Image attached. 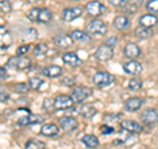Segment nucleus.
Returning <instances> with one entry per match:
<instances>
[{
	"mask_svg": "<svg viewBox=\"0 0 158 149\" xmlns=\"http://www.w3.org/2000/svg\"><path fill=\"white\" fill-rule=\"evenodd\" d=\"M54 44L58 46V48H62V49H66L69 46L74 45V41L70 34H65V33H61L58 36L54 37Z\"/></svg>",
	"mask_w": 158,
	"mask_h": 149,
	"instance_id": "nucleus-17",
	"label": "nucleus"
},
{
	"mask_svg": "<svg viewBox=\"0 0 158 149\" xmlns=\"http://www.w3.org/2000/svg\"><path fill=\"white\" fill-rule=\"evenodd\" d=\"M13 91L17 94H27L29 91V86L27 83H16L13 84Z\"/></svg>",
	"mask_w": 158,
	"mask_h": 149,
	"instance_id": "nucleus-33",
	"label": "nucleus"
},
{
	"mask_svg": "<svg viewBox=\"0 0 158 149\" xmlns=\"http://www.w3.org/2000/svg\"><path fill=\"white\" fill-rule=\"evenodd\" d=\"M42 107L45 111H52V108L54 107V99H50V98H46L44 99V103H42Z\"/></svg>",
	"mask_w": 158,
	"mask_h": 149,
	"instance_id": "nucleus-36",
	"label": "nucleus"
},
{
	"mask_svg": "<svg viewBox=\"0 0 158 149\" xmlns=\"http://www.w3.org/2000/svg\"><path fill=\"white\" fill-rule=\"evenodd\" d=\"M73 106H74V100L69 95H57L54 98V108L58 111L70 110V108H73Z\"/></svg>",
	"mask_w": 158,
	"mask_h": 149,
	"instance_id": "nucleus-7",
	"label": "nucleus"
},
{
	"mask_svg": "<svg viewBox=\"0 0 158 149\" xmlns=\"http://www.w3.org/2000/svg\"><path fill=\"white\" fill-rule=\"evenodd\" d=\"M111 6L116 7V8H124L127 7V4L129 3V0H108Z\"/></svg>",
	"mask_w": 158,
	"mask_h": 149,
	"instance_id": "nucleus-35",
	"label": "nucleus"
},
{
	"mask_svg": "<svg viewBox=\"0 0 158 149\" xmlns=\"http://www.w3.org/2000/svg\"><path fill=\"white\" fill-rule=\"evenodd\" d=\"M116 42H117V38H116V37H111V38H108L107 41H106V45L113 48V46L116 45Z\"/></svg>",
	"mask_w": 158,
	"mask_h": 149,
	"instance_id": "nucleus-42",
	"label": "nucleus"
},
{
	"mask_svg": "<svg viewBox=\"0 0 158 149\" xmlns=\"http://www.w3.org/2000/svg\"><path fill=\"white\" fill-rule=\"evenodd\" d=\"M74 82H75V79L74 78H63L61 81L62 84H67V86H70V84H73Z\"/></svg>",
	"mask_w": 158,
	"mask_h": 149,
	"instance_id": "nucleus-43",
	"label": "nucleus"
},
{
	"mask_svg": "<svg viewBox=\"0 0 158 149\" xmlns=\"http://www.w3.org/2000/svg\"><path fill=\"white\" fill-rule=\"evenodd\" d=\"M86 12L88 13V16L92 17H98L100 15L107 12V7L103 3H100L99 0H92V2H88L85 6Z\"/></svg>",
	"mask_w": 158,
	"mask_h": 149,
	"instance_id": "nucleus-5",
	"label": "nucleus"
},
{
	"mask_svg": "<svg viewBox=\"0 0 158 149\" xmlns=\"http://www.w3.org/2000/svg\"><path fill=\"white\" fill-rule=\"evenodd\" d=\"M140 117L141 121L146 124V126H153V124L158 123V111L156 108H148V110L142 111Z\"/></svg>",
	"mask_w": 158,
	"mask_h": 149,
	"instance_id": "nucleus-12",
	"label": "nucleus"
},
{
	"mask_svg": "<svg viewBox=\"0 0 158 149\" xmlns=\"http://www.w3.org/2000/svg\"><path fill=\"white\" fill-rule=\"evenodd\" d=\"M71 2H79V0H71Z\"/></svg>",
	"mask_w": 158,
	"mask_h": 149,
	"instance_id": "nucleus-45",
	"label": "nucleus"
},
{
	"mask_svg": "<svg viewBox=\"0 0 158 149\" xmlns=\"http://www.w3.org/2000/svg\"><path fill=\"white\" fill-rule=\"evenodd\" d=\"M92 81L98 87L103 88V87L111 86V84L115 82V77H113L112 74H110L108 71H98L95 75H94Z\"/></svg>",
	"mask_w": 158,
	"mask_h": 149,
	"instance_id": "nucleus-6",
	"label": "nucleus"
},
{
	"mask_svg": "<svg viewBox=\"0 0 158 149\" xmlns=\"http://www.w3.org/2000/svg\"><path fill=\"white\" fill-rule=\"evenodd\" d=\"M113 27H115L117 31H127L128 28L131 27V20L125 15H118L113 19Z\"/></svg>",
	"mask_w": 158,
	"mask_h": 149,
	"instance_id": "nucleus-18",
	"label": "nucleus"
},
{
	"mask_svg": "<svg viewBox=\"0 0 158 149\" xmlns=\"http://www.w3.org/2000/svg\"><path fill=\"white\" fill-rule=\"evenodd\" d=\"M81 140L87 148H90V149H94V148L99 147V138L95 135H88L87 133V135H83V137L81 138Z\"/></svg>",
	"mask_w": 158,
	"mask_h": 149,
	"instance_id": "nucleus-26",
	"label": "nucleus"
},
{
	"mask_svg": "<svg viewBox=\"0 0 158 149\" xmlns=\"http://www.w3.org/2000/svg\"><path fill=\"white\" fill-rule=\"evenodd\" d=\"M41 135L46 137H56L59 135V128L54 123H46L41 127Z\"/></svg>",
	"mask_w": 158,
	"mask_h": 149,
	"instance_id": "nucleus-19",
	"label": "nucleus"
},
{
	"mask_svg": "<svg viewBox=\"0 0 158 149\" xmlns=\"http://www.w3.org/2000/svg\"><path fill=\"white\" fill-rule=\"evenodd\" d=\"M62 67L58 65H49L42 69V75H45L46 78H59L62 75Z\"/></svg>",
	"mask_w": 158,
	"mask_h": 149,
	"instance_id": "nucleus-20",
	"label": "nucleus"
},
{
	"mask_svg": "<svg viewBox=\"0 0 158 149\" xmlns=\"http://www.w3.org/2000/svg\"><path fill=\"white\" fill-rule=\"evenodd\" d=\"M62 61L66 63V65L71 66V67H77L82 63V59L77 56V53L74 52H67L62 56Z\"/></svg>",
	"mask_w": 158,
	"mask_h": 149,
	"instance_id": "nucleus-22",
	"label": "nucleus"
},
{
	"mask_svg": "<svg viewBox=\"0 0 158 149\" xmlns=\"http://www.w3.org/2000/svg\"><path fill=\"white\" fill-rule=\"evenodd\" d=\"M144 2H145V0H135V2H132V3L135 4L136 7H138V8H140V7L142 6V4H144Z\"/></svg>",
	"mask_w": 158,
	"mask_h": 149,
	"instance_id": "nucleus-44",
	"label": "nucleus"
},
{
	"mask_svg": "<svg viewBox=\"0 0 158 149\" xmlns=\"http://www.w3.org/2000/svg\"><path fill=\"white\" fill-rule=\"evenodd\" d=\"M123 70L127 74H131V75H138V74L142 73L144 67H142L141 63L136 61V59H129V61L123 65Z\"/></svg>",
	"mask_w": 158,
	"mask_h": 149,
	"instance_id": "nucleus-11",
	"label": "nucleus"
},
{
	"mask_svg": "<svg viewBox=\"0 0 158 149\" xmlns=\"http://www.w3.org/2000/svg\"><path fill=\"white\" fill-rule=\"evenodd\" d=\"M87 33L94 34V36H104V34L108 32V25L103 21V20H99V19H94L91 20L90 23L87 24Z\"/></svg>",
	"mask_w": 158,
	"mask_h": 149,
	"instance_id": "nucleus-3",
	"label": "nucleus"
},
{
	"mask_svg": "<svg viewBox=\"0 0 158 149\" xmlns=\"http://www.w3.org/2000/svg\"><path fill=\"white\" fill-rule=\"evenodd\" d=\"M9 75H8V71L6 67L0 66V81H3V79H7Z\"/></svg>",
	"mask_w": 158,
	"mask_h": 149,
	"instance_id": "nucleus-41",
	"label": "nucleus"
},
{
	"mask_svg": "<svg viewBox=\"0 0 158 149\" xmlns=\"http://www.w3.org/2000/svg\"><path fill=\"white\" fill-rule=\"evenodd\" d=\"M78 113L83 117H87V119H91L92 116L96 115V108L91 106V104H85V106L79 107L78 108Z\"/></svg>",
	"mask_w": 158,
	"mask_h": 149,
	"instance_id": "nucleus-25",
	"label": "nucleus"
},
{
	"mask_svg": "<svg viewBox=\"0 0 158 149\" xmlns=\"http://www.w3.org/2000/svg\"><path fill=\"white\" fill-rule=\"evenodd\" d=\"M12 11V4L9 0H0V12L2 13H9Z\"/></svg>",
	"mask_w": 158,
	"mask_h": 149,
	"instance_id": "nucleus-34",
	"label": "nucleus"
},
{
	"mask_svg": "<svg viewBox=\"0 0 158 149\" xmlns=\"http://www.w3.org/2000/svg\"><path fill=\"white\" fill-rule=\"evenodd\" d=\"M83 13V9L81 7H71V8H66L63 9L62 12V19L65 20V21H73V20H75L78 17H81Z\"/></svg>",
	"mask_w": 158,
	"mask_h": 149,
	"instance_id": "nucleus-13",
	"label": "nucleus"
},
{
	"mask_svg": "<svg viewBox=\"0 0 158 149\" xmlns=\"http://www.w3.org/2000/svg\"><path fill=\"white\" fill-rule=\"evenodd\" d=\"M27 16L32 21H37L41 24H49L53 20V13L48 8H32Z\"/></svg>",
	"mask_w": 158,
	"mask_h": 149,
	"instance_id": "nucleus-1",
	"label": "nucleus"
},
{
	"mask_svg": "<svg viewBox=\"0 0 158 149\" xmlns=\"http://www.w3.org/2000/svg\"><path fill=\"white\" fill-rule=\"evenodd\" d=\"M25 149H46V145L44 141L36 140V138H31L25 144Z\"/></svg>",
	"mask_w": 158,
	"mask_h": 149,
	"instance_id": "nucleus-29",
	"label": "nucleus"
},
{
	"mask_svg": "<svg viewBox=\"0 0 158 149\" xmlns=\"http://www.w3.org/2000/svg\"><path fill=\"white\" fill-rule=\"evenodd\" d=\"M8 99H9V94L6 92V88L0 84V102L6 103V102H8Z\"/></svg>",
	"mask_w": 158,
	"mask_h": 149,
	"instance_id": "nucleus-38",
	"label": "nucleus"
},
{
	"mask_svg": "<svg viewBox=\"0 0 158 149\" xmlns=\"http://www.w3.org/2000/svg\"><path fill=\"white\" fill-rule=\"evenodd\" d=\"M92 95V88L87 87V86H78L73 90L71 92V98L74 103H83L85 100H87L88 98Z\"/></svg>",
	"mask_w": 158,
	"mask_h": 149,
	"instance_id": "nucleus-4",
	"label": "nucleus"
},
{
	"mask_svg": "<svg viewBox=\"0 0 158 149\" xmlns=\"http://www.w3.org/2000/svg\"><path fill=\"white\" fill-rule=\"evenodd\" d=\"M100 133L102 135H111V133H115V128L112 126H102L100 127Z\"/></svg>",
	"mask_w": 158,
	"mask_h": 149,
	"instance_id": "nucleus-37",
	"label": "nucleus"
},
{
	"mask_svg": "<svg viewBox=\"0 0 158 149\" xmlns=\"http://www.w3.org/2000/svg\"><path fill=\"white\" fill-rule=\"evenodd\" d=\"M70 36L73 38L74 42H79V44H86L91 41V36L85 31H79V29H75L70 33Z\"/></svg>",
	"mask_w": 158,
	"mask_h": 149,
	"instance_id": "nucleus-23",
	"label": "nucleus"
},
{
	"mask_svg": "<svg viewBox=\"0 0 158 149\" xmlns=\"http://www.w3.org/2000/svg\"><path fill=\"white\" fill-rule=\"evenodd\" d=\"M146 9L152 15H158V0H148L146 2Z\"/></svg>",
	"mask_w": 158,
	"mask_h": 149,
	"instance_id": "nucleus-32",
	"label": "nucleus"
},
{
	"mask_svg": "<svg viewBox=\"0 0 158 149\" xmlns=\"http://www.w3.org/2000/svg\"><path fill=\"white\" fill-rule=\"evenodd\" d=\"M95 57H96V59H99L100 62H107V61H110V59H112V57H113V48L106 45V44H103V45H100V46L96 49Z\"/></svg>",
	"mask_w": 158,
	"mask_h": 149,
	"instance_id": "nucleus-8",
	"label": "nucleus"
},
{
	"mask_svg": "<svg viewBox=\"0 0 158 149\" xmlns=\"http://www.w3.org/2000/svg\"><path fill=\"white\" fill-rule=\"evenodd\" d=\"M8 40H11V37H9V31L6 27L0 25V50H4V49H7L11 45V44H9L11 41H8Z\"/></svg>",
	"mask_w": 158,
	"mask_h": 149,
	"instance_id": "nucleus-24",
	"label": "nucleus"
},
{
	"mask_svg": "<svg viewBox=\"0 0 158 149\" xmlns=\"http://www.w3.org/2000/svg\"><path fill=\"white\" fill-rule=\"evenodd\" d=\"M128 88L131 91H138L142 88V81L140 78H132L129 82H128Z\"/></svg>",
	"mask_w": 158,
	"mask_h": 149,
	"instance_id": "nucleus-30",
	"label": "nucleus"
},
{
	"mask_svg": "<svg viewBox=\"0 0 158 149\" xmlns=\"http://www.w3.org/2000/svg\"><path fill=\"white\" fill-rule=\"evenodd\" d=\"M135 34H136V37H138V38L146 40V38H150L153 34H154V32L152 31V28H145V27L138 25L135 29Z\"/></svg>",
	"mask_w": 158,
	"mask_h": 149,
	"instance_id": "nucleus-27",
	"label": "nucleus"
},
{
	"mask_svg": "<svg viewBox=\"0 0 158 149\" xmlns=\"http://www.w3.org/2000/svg\"><path fill=\"white\" fill-rule=\"evenodd\" d=\"M142 104H144V99L135 96V98H129L128 100H125L124 108L128 112H137L142 107Z\"/></svg>",
	"mask_w": 158,
	"mask_h": 149,
	"instance_id": "nucleus-14",
	"label": "nucleus"
},
{
	"mask_svg": "<svg viewBox=\"0 0 158 149\" xmlns=\"http://www.w3.org/2000/svg\"><path fill=\"white\" fill-rule=\"evenodd\" d=\"M48 50H49V48H48L46 44H44V42L37 44L36 48H34V56L36 57H42V56H45V54L48 53Z\"/></svg>",
	"mask_w": 158,
	"mask_h": 149,
	"instance_id": "nucleus-31",
	"label": "nucleus"
},
{
	"mask_svg": "<svg viewBox=\"0 0 158 149\" xmlns=\"http://www.w3.org/2000/svg\"><path fill=\"white\" fill-rule=\"evenodd\" d=\"M120 126L123 130L129 132V133H141L142 132V126L135 120H121Z\"/></svg>",
	"mask_w": 158,
	"mask_h": 149,
	"instance_id": "nucleus-16",
	"label": "nucleus"
},
{
	"mask_svg": "<svg viewBox=\"0 0 158 149\" xmlns=\"http://www.w3.org/2000/svg\"><path fill=\"white\" fill-rule=\"evenodd\" d=\"M28 86H29V88H32V90H41V87L45 86V82L40 77H32V78H29V81H28Z\"/></svg>",
	"mask_w": 158,
	"mask_h": 149,
	"instance_id": "nucleus-28",
	"label": "nucleus"
},
{
	"mask_svg": "<svg viewBox=\"0 0 158 149\" xmlns=\"http://www.w3.org/2000/svg\"><path fill=\"white\" fill-rule=\"evenodd\" d=\"M141 27H145V28H153L158 24V17L156 15H152V13H146V15H142L138 20Z\"/></svg>",
	"mask_w": 158,
	"mask_h": 149,
	"instance_id": "nucleus-21",
	"label": "nucleus"
},
{
	"mask_svg": "<svg viewBox=\"0 0 158 149\" xmlns=\"http://www.w3.org/2000/svg\"><path fill=\"white\" fill-rule=\"evenodd\" d=\"M42 121H44V117L41 115H36V113H31V112H28L27 115L20 116L17 119L19 126H32V124H40Z\"/></svg>",
	"mask_w": 158,
	"mask_h": 149,
	"instance_id": "nucleus-10",
	"label": "nucleus"
},
{
	"mask_svg": "<svg viewBox=\"0 0 158 149\" xmlns=\"http://www.w3.org/2000/svg\"><path fill=\"white\" fill-rule=\"evenodd\" d=\"M124 56L129 59H136L141 56V48L137 44L133 42H128L124 46Z\"/></svg>",
	"mask_w": 158,
	"mask_h": 149,
	"instance_id": "nucleus-15",
	"label": "nucleus"
},
{
	"mask_svg": "<svg viewBox=\"0 0 158 149\" xmlns=\"http://www.w3.org/2000/svg\"><path fill=\"white\" fill-rule=\"evenodd\" d=\"M125 8V12L128 13V15H133V13H136V11L138 9V7H136L135 4L132 3V6H129V3L127 4V7H124Z\"/></svg>",
	"mask_w": 158,
	"mask_h": 149,
	"instance_id": "nucleus-40",
	"label": "nucleus"
},
{
	"mask_svg": "<svg viewBox=\"0 0 158 149\" xmlns=\"http://www.w3.org/2000/svg\"><path fill=\"white\" fill-rule=\"evenodd\" d=\"M58 126L61 127L63 131L71 132V131L77 130L79 123L74 116H62V117H59V120H58Z\"/></svg>",
	"mask_w": 158,
	"mask_h": 149,
	"instance_id": "nucleus-9",
	"label": "nucleus"
},
{
	"mask_svg": "<svg viewBox=\"0 0 158 149\" xmlns=\"http://www.w3.org/2000/svg\"><path fill=\"white\" fill-rule=\"evenodd\" d=\"M29 50H31V45H29V44H24V45L19 46V49H17V56H24V54H27Z\"/></svg>",
	"mask_w": 158,
	"mask_h": 149,
	"instance_id": "nucleus-39",
	"label": "nucleus"
},
{
	"mask_svg": "<svg viewBox=\"0 0 158 149\" xmlns=\"http://www.w3.org/2000/svg\"><path fill=\"white\" fill-rule=\"evenodd\" d=\"M7 67L13 70H28L32 67V59L27 56H13L7 61Z\"/></svg>",
	"mask_w": 158,
	"mask_h": 149,
	"instance_id": "nucleus-2",
	"label": "nucleus"
}]
</instances>
